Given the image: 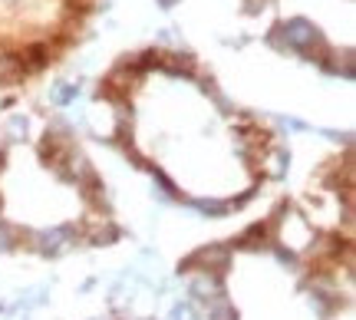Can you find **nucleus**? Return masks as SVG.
I'll use <instances>...</instances> for the list:
<instances>
[{"mask_svg":"<svg viewBox=\"0 0 356 320\" xmlns=\"http://www.w3.org/2000/svg\"><path fill=\"white\" fill-rule=\"evenodd\" d=\"M20 50V66H24V73H40V70H47V66L56 60V50H53L47 40H26L24 47H17Z\"/></svg>","mask_w":356,"mask_h":320,"instance_id":"f257e3e1","label":"nucleus"}]
</instances>
